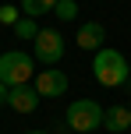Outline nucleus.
<instances>
[{
  "instance_id": "20e7f679",
  "label": "nucleus",
  "mask_w": 131,
  "mask_h": 134,
  "mask_svg": "<svg viewBox=\"0 0 131 134\" xmlns=\"http://www.w3.org/2000/svg\"><path fill=\"white\" fill-rule=\"evenodd\" d=\"M32 49H35L32 57H35L39 64L53 67V64L64 57V35L57 32V28H39V35L32 39Z\"/></svg>"
},
{
  "instance_id": "39448f33",
  "label": "nucleus",
  "mask_w": 131,
  "mask_h": 134,
  "mask_svg": "<svg viewBox=\"0 0 131 134\" xmlns=\"http://www.w3.org/2000/svg\"><path fill=\"white\" fill-rule=\"evenodd\" d=\"M32 88L39 92V99H57L67 92V74L57 67H46V71H39V78H32Z\"/></svg>"
},
{
  "instance_id": "ddd939ff",
  "label": "nucleus",
  "mask_w": 131,
  "mask_h": 134,
  "mask_svg": "<svg viewBox=\"0 0 131 134\" xmlns=\"http://www.w3.org/2000/svg\"><path fill=\"white\" fill-rule=\"evenodd\" d=\"M7 102H11V88H7V85H4V81H0V109H4V106H7Z\"/></svg>"
},
{
  "instance_id": "f03ea898",
  "label": "nucleus",
  "mask_w": 131,
  "mask_h": 134,
  "mask_svg": "<svg viewBox=\"0 0 131 134\" xmlns=\"http://www.w3.org/2000/svg\"><path fill=\"white\" fill-rule=\"evenodd\" d=\"M35 78V57L25 53V49H7L0 53V81L7 88H18V85H32Z\"/></svg>"
},
{
  "instance_id": "6e6552de",
  "label": "nucleus",
  "mask_w": 131,
  "mask_h": 134,
  "mask_svg": "<svg viewBox=\"0 0 131 134\" xmlns=\"http://www.w3.org/2000/svg\"><path fill=\"white\" fill-rule=\"evenodd\" d=\"M103 127L113 131V134H124V131L131 127V109H128V106H106V113H103Z\"/></svg>"
},
{
  "instance_id": "9d476101",
  "label": "nucleus",
  "mask_w": 131,
  "mask_h": 134,
  "mask_svg": "<svg viewBox=\"0 0 131 134\" xmlns=\"http://www.w3.org/2000/svg\"><path fill=\"white\" fill-rule=\"evenodd\" d=\"M14 35L25 39V42H32L35 35H39V21H35V18H21L18 25H14Z\"/></svg>"
},
{
  "instance_id": "7ed1b4c3",
  "label": "nucleus",
  "mask_w": 131,
  "mask_h": 134,
  "mask_svg": "<svg viewBox=\"0 0 131 134\" xmlns=\"http://www.w3.org/2000/svg\"><path fill=\"white\" fill-rule=\"evenodd\" d=\"M103 113H106V109L99 106V102H92V99H75V102L67 106V127L78 131V134H89V131L103 127Z\"/></svg>"
},
{
  "instance_id": "dca6fc26",
  "label": "nucleus",
  "mask_w": 131,
  "mask_h": 134,
  "mask_svg": "<svg viewBox=\"0 0 131 134\" xmlns=\"http://www.w3.org/2000/svg\"><path fill=\"white\" fill-rule=\"evenodd\" d=\"M128 109H131V102H128Z\"/></svg>"
},
{
  "instance_id": "9b49d317",
  "label": "nucleus",
  "mask_w": 131,
  "mask_h": 134,
  "mask_svg": "<svg viewBox=\"0 0 131 134\" xmlns=\"http://www.w3.org/2000/svg\"><path fill=\"white\" fill-rule=\"evenodd\" d=\"M53 14H57L60 21H75V18H78V4H75V0H57Z\"/></svg>"
},
{
  "instance_id": "0eeeda50",
  "label": "nucleus",
  "mask_w": 131,
  "mask_h": 134,
  "mask_svg": "<svg viewBox=\"0 0 131 134\" xmlns=\"http://www.w3.org/2000/svg\"><path fill=\"white\" fill-rule=\"evenodd\" d=\"M11 109H18V113H32L35 106H39V92H35L32 85H18L11 88V102H7Z\"/></svg>"
},
{
  "instance_id": "2eb2a0df",
  "label": "nucleus",
  "mask_w": 131,
  "mask_h": 134,
  "mask_svg": "<svg viewBox=\"0 0 131 134\" xmlns=\"http://www.w3.org/2000/svg\"><path fill=\"white\" fill-rule=\"evenodd\" d=\"M128 64H131V57H128ZM128 85H131V78H128Z\"/></svg>"
},
{
  "instance_id": "1a4fd4ad",
  "label": "nucleus",
  "mask_w": 131,
  "mask_h": 134,
  "mask_svg": "<svg viewBox=\"0 0 131 134\" xmlns=\"http://www.w3.org/2000/svg\"><path fill=\"white\" fill-rule=\"evenodd\" d=\"M57 7V0H21V14H25V18H35L39 21L43 14H50Z\"/></svg>"
},
{
  "instance_id": "f257e3e1",
  "label": "nucleus",
  "mask_w": 131,
  "mask_h": 134,
  "mask_svg": "<svg viewBox=\"0 0 131 134\" xmlns=\"http://www.w3.org/2000/svg\"><path fill=\"white\" fill-rule=\"evenodd\" d=\"M92 74H96L99 85L120 88V85H128V78H131V64L124 60L120 49H96V57H92Z\"/></svg>"
},
{
  "instance_id": "f8f14e48",
  "label": "nucleus",
  "mask_w": 131,
  "mask_h": 134,
  "mask_svg": "<svg viewBox=\"0 0 131 134\" xmlns=\"http://www.w3.org/2000/svg\"><path fill=\"white\" fill-rule=\"evenodd\" d=\"M18 21H21V7H14V4L0 7V25H18Z\"/></svg>"
},
{
  "instance_id": "423d86ee",
  "label": "nucleus",
  "mask_w": 131,
  "mask_h": 134,
  "mask_svg": "<svg viewBox=\"0 0 131 134\" xmlns=\"http://www.w3.org/2000/svg\"><path fill=\"white\" fill-rule=\"evenodd\" d=\"M103 42H106V28L99 21H85L78 28V46L82 49H103Z\"/></svg>"
},
{
  "instance_id": "4468645a",
  "label": "nucleus",
  "mask_w": 131,
  "mask_h": 134,
  "mask_svg": "<svg viewBox=\"0 0 131 134\" xmlns=\"http://www.w3.org/2000/svg\"><path fill=\"white\" fill-rule=\"evenodd\" d=\"M25 134H43V131H25Z\"/></svg>"
}]
</instances>
